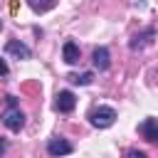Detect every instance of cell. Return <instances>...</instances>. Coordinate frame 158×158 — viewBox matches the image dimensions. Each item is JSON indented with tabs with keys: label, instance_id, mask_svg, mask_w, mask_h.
I'll use <instances>...</instances> for the list:
<instances>
[{
	"label": "cell",
	"instance_id": "7a4b0ae2",
	"mask_svg": "<svg viewBox=\"0 0 158 158\" xmlns=\"http://www.w3.org/2000/svg\"><path fill=\"white\" fill-rule=\"evenodd\" d=\"M0 118H2L5 128H10V131H20L25 126V114L20 111V106H7V111H2Z\"/></svg>",
	"mask_w": 158,
	"mask_h": 158
},
{
	"label": "cell",
	"instance_id": "7c38bea8",
	"mask_svg": "<svg viewBox=\"0 0 158 158\" xmlns=\"http://www.w3.org/2000/svg\"><path fill=\"white\" fill-rule=\"evenodd\" d=\"M128 158H148V156H146L143 151H136V148H131V151H128Z\"/></svg>",
	"mask_w": 158,
	"mask_h": 158
},
{
	"label": "cell",
	"instance_id": "9c48e42d",
	"mask_svg": "<svg viewBox=\"0 0 158 158\" xmlns=\"http://www.w3.org/2000/svg\"><path fill=\"white\" fill-rule=\"evenodd\" d=\"M62 57H64V62L67 64H77L79 62V47H77V42H64V47H62Z\"/></svg>",
	"mask_w": 158,
	"mask_h": 158
},
{
	"label": "cell",
	"instance_id": "8fae6325",
	"mask_svg": "<svg viewBox=\"0 0 158 158\" xmlns=\"http://www.w3.org/2000/svg\"><path fill=\"white\" fill-rule=\"evenodd\" d=\"M72 84H79V86H86V84H91V79H94V74L91 72H84V74H69L67 77Z\"/></svg>",
	"mask_w": 158,
	"mask_h": 158
},
{
	"label": "cell",
	"instance_id": "9a60e30c",
	"mask_svg": "<svg viewBox=\"0 0 158 158\" xmlns=\"http://www.w3.org/2000/svg\"><path fill=\"white\" fill-rule=\"evenodd\" d=\"M0 27H2V20H0Z\"/></svg>",
	"mask_w": 158,
	"mask_h": 158
},
{
	"label": "cell",
	"instance_id": "8992f818",
	"mask_svg": "<svg viewBox=\"0 0 158 158\" xmlns=\"http://www.w3.org/2000/svg\"><path fill=\"white\" fill-rule=\"evenodd\" d=\"M72 151H74V146L69 141H64V138H49V143H47L49 156H69Z\"/></svg>",
	"mask_w": 158,
	"mask_h": 158
},
{
	"label": "cell",
	"instance_id": "277c9868",
	"mask_svg": "<svg viewBox=\"0 0 158 158\" xmlns=\"http://www.w3.org/2000/svg\"><path fill=\"white\" fill-rule=\"evenodd\" d=\"M138 133L148 143H158V118H146L138 123Z\"/></svg>",
	"mask_w": 158,
	"mask_h": 158
},
{
	"label": "cell",
	"instance_id": "6da1fadb",
	"mask_svg": "<svg viewBox=\"0 0 158 158\" xmlns=\"http://www.w3.org/2000/svg\"><path fill=\"white\" fill-rule=\"evenodd\" d=\"M89 121H91L94 128H109V126H114V121H116V111H114L111 106H96V109L89 114Z\"/></svg>",
	"mask_w": 158,
	"mask_h": 158
},
{
	"label": "cell",
	"instance_id": "4fadbf2b",
	"mask_svg": "<svg viewBox=\"0 0 158 158\" xmlns=\"http://www.w3.org/2000/svg\"><path fill=\"white\" fill-rule=\"evenodd\" d=\"M7 72H10V69H7V62H5V59H0V77H5Z\"/></svg>",
	"mask_w": 158,
	"mask_h": 158
},
{
	"label": "cell",
	"instance_id": "5b68a950",
	"mask_svg": "<svg viewBox=\"0 0 158 158\" xmlns=\"http://www.w3.org/2000/svg\"><path fill=\"white\" fill-rule=\"evenodd\" d=\"M153 37H156V30L153 27H146L143 32H136L133 37H131V42H128V47L136 52V49H143L146 44H151L153 42Z\"/></svg>",
	"mask_w": 158,
	"mask_h": 158
},
{
	"label": "cell",
	"instance_id": "3957f363",
	"mask_svg": "<svg viewBox=\"0 0 158 158\" xmlns=\"http://www.w3.org/2000/svg\"><path fill=\"white\" fill-rule=\"evenodd\" d=\"M74 106H77V96H74L69 89L57 91V96H54V111H59V114H69V111H74Z\"/></svg>",
	"mask_w": 158,
	"mask_h": 158
},
{
	"label": "cell",
	"instance_id": "5bb4252c",
	"mask_svg": "<svg viewBox=\"0 0 158 158\" xmlns=\"http://www.w3.org/2000/svg\"><path fill=\"white\" fill-rule=\"evenodd\" d=\"M5 151H7V141H5V138H0V156H2Z\"/></svg>",
	"mask_w": 158,
	"mask_h": 158
},
{
	"label": "cell",
	"instance_id": "30bf717a",
	"mask_svg": "<svg viewBox=\"0 0 158 158\" xmlns=\"http://www.w3.org/2000/svg\"><path fill=\"white\" fill-rule=\"evenodd\" d=\"M27 5L35 10V12H47L54 7V0H27Z\"/></svg>",
	"mask_w": 158,
	"mask_h": 158
},
{
	"label": "cell",
	"instance_id": "ba28073f",
	"mask_svg": "<svg viewBox=\"0 0 158 158\" xmlns=\"http://www.w3.org/2000/svg\"><path fill=\"white\" fill-rule=\"evenodd\" d=\"M91 59H94V67H96L99 72H106L109 64H111V54H109L106 47H96L94 54H91Z\"/></svg>",
	"mask_w": 158,
	"mask_h": 158
},
{
	"label": "cell",
	"instance_id": "52a82bcc",
	"mask_svg": "<svg viewBox=\"0 0 158 158\" xmlns=\"http://www.w3.org/2000/svg\"><path fill=\"white\" fill-rule=\"evenodd\" d=\"M5 52H7V54H15L17 59H30V54H32V52H30V47H27V44H22L20 40H10V42L5 44Z\"/></svg>",
	"mask_w": 158,
	"mask_h": 158
}]
</instances>
